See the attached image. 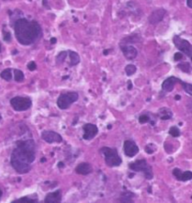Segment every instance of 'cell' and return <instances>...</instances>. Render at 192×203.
I'll return each instance as SVG.
<instances>
[{"mask_svg": "<svg viewBox=\"0 0 192 203\" xmlns=\"http://www.w3.org/2000/svg\"><path fill=\"white\" fill-rule=\"evenodd\" d=\"M58 167H59V168H63V167H64V164H63L62 162H60V163L58 164Z\"/></svg>", "mask_w": 192, "mask_h": 203, "instance_id": "cell-36", "label": "cell"}, {"mask_svg": "<svg viewBox=\"0 0 192 203\" xmlns=\"http://www.w3.org/2000/svg\"><path fill=\"white\" fill-rule=\"evenodd\" d=\"M128 168L131 170H134L136 172H143L145 178L148 180H151L153 178V171H152V168L147 164V162L145 160H138L134 163H131L128 165Z\"/></svg>", "mask_w": 192, "mask_h": 203, "instance_id": "cell-4", "label": "cell"}, {"mask_svg": "<svg viewBox=\"0 0 192 203\" xmlns=\"http://www.w3.org/2000/svg\"><path fill=\"white\" fill-rule=\"evenodd\" d=\"M1 196H2V191L0 190V197H1Z\"/></svg>", "mask_w": 192, "mask_h": 203, "instance_id": "cell-39", "label": "cell"}, {"mask_svg": "<svg viewBox=\"0 0 192 203\" xmlns=\"http://www.w3.org/2000/svg\"><path fill=\"white\" fill-rule=\"evenodd\" d=\"M172 174L174 175V177L179 180V181H183V182H186V181H190L192 179V172L191 171H185L182 172L179 168H174L172 171Z\"/></svg>", "mask_w": 192, "mask_h": 203, "instance_id": "cell-13", "label": "cell"}, {"mask_svg": "<svg viewBox=\"0 0 192 203\" xmlns=\"http://www.w3.org/2000/svg\"><path fill=\"white\" fill-rule=\"evenodd\" d=\"M108 53H109V50H105L104 51V55H108Z\"/></svg>", "mask_w": 192, "mask_h": 203, "instance_id": "cell-37", "label": "cell"}, {"mask_svg": "<svg viewBox=\"0 0 192 203\" xmlns=\"http://www.w3.org/2000/svg\"><path fill=\"white\" fill-rule=\"evenodd\" d=\"M51 42H52L53 44H55V43L56 42V38H52V39H51Z\"/></svg>", "mask_w": 192, "mask_h": 203, "instance_id": "cell-34", "label": "cell"}, {"mask_svg": "<svg viewBox=\"0 0 192 203\" xmlns=\"http://www.w3.org/2000/svg\"><path fill=\"white\" fill-rule=\"evenodd\" d=\"M0 76H1L4 80L6 81H11V78H12V73H11V69H6L4 70L1 74H0Z\"/></svg>", "mask_w": 192, "mask_h": 203, "instance_id": "cell-18", "label": "cell"}, {"mask_svg": "<svg viewBox=\"0 0 192 203\" xmlns=\"http://www.w3.org/2000/svg\"><path fill=\"white\" fill-rule=\"evenodd\" d=\"M27 68L30 70V71H35L37 69V65L34 61H31L28 65H27Z\"/></svg>", "mask_w": 192, "mask_h": 203, "instance_id": "cell-29", "label": "cell"}, {"mask_svg": "<svg viewBox=\"0 0 192 203\" xmlns=\"http://www.w3.org/2000/svg\"><path fill=\"white\" fill-rule=\"evenodd\" d=\"M173 42H174V45L181 51V52L185 53V55H186L188 58L191 57V55H192V47H191L190 42H188L185 40H183L179 36H175L173 38Z\"/></svg>", "mask_w": 192, "mask_h": 203, "instance_id": "cell-7", "label": "cell"}, {"mask_svg": "<svg viewBox=\"0 0 192 203\" xmlns=\"http://www.w3.org/2000/svg\"><path fill=\"white\" fill-rule=\"evenodd\" d=\"M136 70H137V68H136V66L133 65V64H128V65L126 67V69H125L126 73H127V75H128V76L133 75V74L136 73Z\"/></svg>", "mask_w": 192, "mask_h": 203, "instance_id": "cell-19", "label": "cell"}, {"mask_svg": "<svg viewBox=\"0 0 192 203\" xmlns=\"http://www.w3.org/2000/svg\"><path fill=\"white\" fill-rule=\"evenodd\" d=\"M182 84V86L184 87V89L185 92H187L189 95H192V86L190 84L187 83H184V82H180Z\"/></svg>", "mask_w": 192, "mask_h": 203, "instance_id": "cell-26", "label": "cell"}, {"mask_svg": "<svg viewBox=\"0 0 192 203\" xmlns=\"http://www.w3.org/2000/svg\"><path fill=\"white\" fill-rule=\"evenodd\" d=\"M174 99H175V100H180L181 97H180V95H176V96L174 97Z\"/></svg>", "mask_w": 192, "mask_h": 203, "instance_id": "cell-35", "label": "cell"}, {"mask_svg": "<svg viewBox=\"0 0 192 203\" xmlns=\"http://www.w3.org/2000/svg\"><path fill=\"white\" fill-rule=\"evenodd\" d=\"M35 143L32 139H23L17 142L12 151L11 163L13 168L21 174L27 173L31 169V164L35 161Z\"/></svg>", "mask_w": 192, "mask_h": 203, "instance_id": "cell-1", "label": "cell"}, {"mask_svg": "<svg viewBox=\"0 0 192 203\" xmlns=\"http://www.w3.org/2000/svg\"><path fill=\"white\" fill-rule=\"evenodd\" d=\"M132 83H131V81H128V86H127V88L130 90V89H132Z\"/></svg>", "mask_w": 192, "mask_h": 203, "instance_id": "cell-33", "label": "cell"}, {"mask_svg": "<svg viewBox=\"0 0 192 203\" xmlns=\"http://www.w3.org/2000/svg\"><path fill=\"white\" fill-rule=\"evenodd\" d=\"M155 148H153L152 149H151V148H150V145H148V146H146V148H145V151L147 152V153H149V154H152L153 152L155 151Z\"/></svg>", "mask_w": 192, "mask_h": 203, "instance_id": "cell-31", "label": "cell"}, {"mask_svg": "<svg viewBox=\"0 0 192 203\" xmlns=\"http://www.w3.org/2000/svg\"><path fill=\"white\" fill-rule=\"evenodd\" d=\"M169 133H170V135H171L172 136H173V137H177V136L180 135V130H179L176 126H172V127L170 129Z\"/></svg>", "mask_w": 192, "mask_h": 203, "instance_id": "cell-25", "label": "cell"}, {"mask_svg": "<svg viewBox=\"0 0 192 203\" xmlns=\"http://www.w3.org/2000/svg\"><path fill=\"white\" fill-rule=\"evenodd\" d=\"M0 120H1V116H0Z\"/></svg>", "mask_w": 192, "mask_h": 203, "instance_id": "cell-41", "label": "cell"}, {"mask_svg": "<svg viewBox=\"0 0 192 203\" xmlns=\"http://www.w3.org/2000/svg\"><path fill=\"white\" fill-rule=\"evenodd\" d=\"M78 97L79 95L76 92H68L61 94L57 99V106L60 109H67L78 100Z\"/></svg>", "mask_w": 192, "mask_h": 203, "instance_id": "cell-5", "label": "cell"}, {"mask_svg": "<svg viewBox=\"0 0 192 203\" xmlns=\"http://www.w3.org/2000/svg\"><path fill=\"white\" fill-rule=\"evenodd\" d=\"M83 139L85 140H91L93 139L96 135H97L99 130H98V127L96 126L95 124H92V123H87L83 126Z\"/></svg>", "mask_w": 192, "mask_h": 203, "instance_id": "cell-10", "label": "cell"}, {"mask_svg": "<svg viewBox=\"0 0 192 203\" xmlns=\"http://www.w3.org/2000/svg\"><path fill=\"white\" fill-rule=\"evenodd\" d=\"M124 152L128 157H133L139 152V148L135 142L131 140H127L124 143Z\"/></svg>", "mask_w": 192, "mask_h": 203, "instance_id": "cell-9", "label": "cell"}, {"mask_svg": "<svg viewBox=\"0 0 192 203\" xmlns=\"http://www.w3.org/2000/svg\"><path fill=\"white\" fill-rule=\"evenodd\" d=\"M187 6L188 8H192V0H187Z\"/></svg>", "mask_w": 192, "mask_h": 203, "instance_id": "cell-32", "label": "cell"}, {"mask_svg": "<svg viewBox=\"0 0 192 203\" xmlns=\"http://www.w3.org/2000/svg\"><path fill=\"white\" fill-rule=\"evenodd\" d=\"M41 138L45 142L50 143V144H52V143H61L62 140H63L62 136L59 134H57V133H56L54 131H43L41 133Z\"/></svg>", "mask_w": 192, "mask_h": 203, "instance_id": "cell-8", "label": "cell"}, {"mask_svg": "<svg viewBox=\"0 0 192 203\" xmlns=\"http://www.w3.org/2000/svg\"><path fill=\"white\" fill-rule=\"evenodd\" d=\"M76 172L78 174H81V175H87L89 173L92 172V167L90 164L88 163H82L80 165L77 166L76 168Z\"/></svg>", "mask_w": 192, "mask_h": 203, "instance_id": "cell-16", "label": "cell"}, {"mask_svg": "<svg viewBox=\"0 0 192 203\" xmlns=\"http://www.w3.org/2000/svg\"><path fill=\"white\" fill-rule=\"evenodd\" d=\"M0 52H1V45H0Z\"/></svg>", "mask_w": 192, "mask_h": 203, "instance_id": "cell-40", "label": "cell"}, {"mask_svg": "<svg viewBox=\"0 0 192 203\" xmlns=\"http://www.w3.org/2000/svg\"><path fill=\"white\" fill-rule=\"evenodd\" d=\"M69 58H70V65L71 66H75L80 62V57L76 52H73V51H69Z\"/></svg>", "mask_w": 192, "mask_h": 203, "instance_id": "cell-17", "label": "cell"}, {"mask_svg": "<svg viewBox=\"0 0 192 203\" xmlns=\"http://www.w3.org/2000/svg\"><path fill=\"white\" fill-rule=\"evenodd\" d=\"M100 152L104 155L105 162L108 167H118L121 165L122 159L119 156L116 149L104 147L100 149Z\"/></svg>", "mask_w": 192, "mask_h": 203, "instance_id": "cell-3", "label": "cell"}, {"mask_svg": "<svg viewBox=\"0 0 192 203\" xmlns=\"http://www.w3.org/2000/svg\"><path fill=\"white\" fill-rule=\"evenodd\" d=\"M62 199V195H61V191H56L53 193L48 194L44 199L45 203H59L61 202Z\"/></svg>", "mask_w": 192, "mask_h": 203, "instance_id": "cell-14", "label": "cell"}, {"mask_svg": "<svg viewBox=\"0 0 192 203\" xmlns=\"http://www.w3.org/2000/svg\"><path fill=\"white\" fill-rule=\"evenodd\" d=\"M11 105L16 111H25L31 107L32 102L28 97H14L11 100Z\"/></svg>", "mask_w": 192, "mask_h": 203, "instance_id": "cell-6", "label": "cell"}, {"mask_svg": "<svg viewBox=\"0 0 192 203\" xmlns=\"http://www.w3.org/2000/svg\"><path fill=\"white\" fill-rule=\"evenodd\" d=\"M40 161H41V163H42V162H45V158H43V159H41Z\"/></svg>", "mask_w": 192, "mask_h": 203, "instance_id": "cell-38", "label": "cell"}, {"mask_svg": "<svg viewBox=\"0 0 192 203\" xmlns=\"http://www.w3.org/2000/svg\"><path fill=\"white\" fill-rule=\"evenodd\" d=\"M121 50L125 56V58H127V59H134L137 55L138 52L135 47H133L132 45H127V44H121Z\"/></svg>", "mask_w": 192, "mask_h": 203, "instance_id": "cell-11", "label": "cell"}, {"mask_svg": "<svg viewBox=\"0 0 192 203\" xmlns=\"http://www.w3.org/2000/svg\"><path fill=\"white\" fill-rule=\"evenodd\" d=\"M179 81V79L172 76V77H169L167 78L163 83H162V89L166 92H170V91H172L175 84Z\"/></svg>", "mask_w": 192, "mask_h": 203, "instance_id": "cell-15", "label": "cell"}, {"mask_svg": "<svg viewBox=\"0 0 192 203\" xmlns=\"http://www.w3.org/2000/svg\"><path fill=\"white\" fill-rule=\"evenodd\" d=\"M67 54L68 52H66V51H63V52H60L57 57H56V63L57 64H61L65 61L66 58H67Z\"/></svg>", "mask_w": 192, "mask_h": 203, "instance_id": "cell-22", "label": "cell"}, {"mask_svg": "<svg viewBox=\"0 0 192 203\" xmlns=\"http://www.w3.org/2000/svg\"><path fill=\"white\" fill-rule=\"evenodd\" d=\"M25 78V75L22 71L20 70H14V79L16 82H23Z\"/></svg>", "mask_w": 192, "mask_h": 203, "instance_id": "cell-21", "label": "cell"}, {"mask_svg": "<svg viewBox=\"0 0 192 203\" xmlns=\"http://www.w3.org/2000/svg\"><path fill=\"white\" fill-rule=\"evenodd\" d=\"M14 31L17 40L23 45H30L41 36V27L38 23L25 18L18 19L14 24Z\"/></svg>", "mask_w": 192, "mask_h": 203, "instance_id": "cell-2", "label": "cell"}, {"mask_svg": "<svg viewBox=\"0 0 192 203\" xmlns=\"http://www.w3.org/2000/svg\"><path fill=\"white\" fill-rule=\"evenodd\" d=\"M166 14V11L164 9H159L152 12V14L149 17V22L152 25H156L159 22H161Z\"/></svg>", "mask_w": 192, "mask_h": 203, "instance_id": "cell-12", "label": "cell"}, {"mask_svg": "<svg viewBox=\"0 0 192 203\" xmlns=\"http://www.w3.org/2000/svg\"><path fill=\"white\" fill-rule=\"evenodd\" d=\"M134 196V195H133L132 193L127 192V193H125V194L121 196L120 201H121V202H132V196Z\"/></svg>", "mask_w": 192, "mask_h": 203, "instance_id": "cell-20", "label": "cell"}, {"mask_svg": "<svg viewBox=\"0 0 192 203\" xmlns=\"http://www.w3.org/2000/svg\"><path fill=\"white\" fill-rule=\"evenodd\" d=\"M34 202H37V201L34 199H31L29 197H21L19 199L12 201V203H34Z\"/></svg>", "mask_w": 192, "mask_h": 203, "instance_id": "cell-23", "label": "cell"}, {"mask_svg": "<svg viewBox=\"0 0 192 203\" xmlns=\"http://www.w3.org/2000/svg\"><path fill=\"white\" fill-rule=\"evenodd\" d=\"M11 33L9 31H4V40L5 41H11Z\"/></svg>", "mask_w": 192, "mask_h": 203, "instance_id": "cell-28", "label": "cell"}, {"mask_svg": "<svg viewBox=\"0 0 192 203\" xmlns=\"http://www.w3.org/2000/svg\"><path fill=\"white\" fill-rule=\"evenodd\" d=\"M182 59H183L182 53H175V54H174V60H175V61L181 60Z\"/></svg>", "mask_w": 192, "mask_h": 203, "instance_id": "cell-30", "label": "cell"}, {"mask_svg": "<svg viewBox=\"0 0 192 203\" xmlns=\"http://www.w3.org/2000/svg\"><path fill=\"white\" fill-rule=\"evenodd\" d=\"M150 120L149 117L146 116V115H142L139 118V122L140 123H145V122H148Z\"/></svg>", "mask_w": 192, "mask_h": 203, "instance_id": "cell-27", "label": "cell"}, {"mask_svg": "<svg viewBox=\"0 0 192 203\" xmlns=\"http://www.w3.org/2000/svg\"><path fill=\"white\" fill-rule=\"evenodd\" d=\"M178 68H179L180 70H182L183 72H185V73H190V64L187 63V62L179 64V65H178Z\"/></svg>", "mask_w": 192, "mask_h": 203, "instance_id": "cell-24", "label": "cell"}]
</instances>
